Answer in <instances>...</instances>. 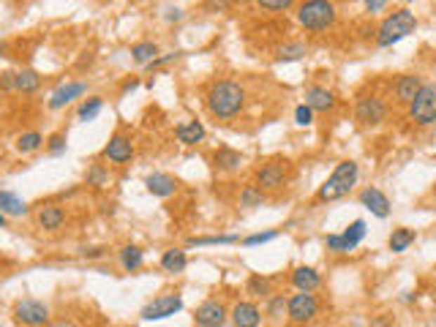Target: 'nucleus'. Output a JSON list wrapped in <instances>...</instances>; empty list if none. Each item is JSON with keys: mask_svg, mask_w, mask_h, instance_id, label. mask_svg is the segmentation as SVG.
<instances>
[{"mask_svg": "<svg viewBox=\"0 0 436 327\" xmlns=\"http://www.w3.org/2000/svg\"><path fill=\"white\" fill-rule=\"evenodd\" d=\"M205 107L216 120H232L246 107V88L234 79H218L207 91Z\"/></svg>", "mask_w": 436, "mask_h": 327, "instance_id": "1", "label": "nucleus"}, {"mask_svg": "<svg viewBox=\"0 0 436 327\" xmlns=\"http://www.w3.org/2000/svg\"><path fill=\"white\" fill-rule=\"evenodd\" d=\"M357 178H360V166H357V161H341L333 169V175L319 186V191H317V202H336V199L346 196L352 188L357 186Z\"/></svg>", "mask_w": 436, "mask_h": 327, "instance_id": "2", "label": "nucleus"}, {"mask_svg": "<svg viewBox=\"0 0 436 327\" xmlns=\"http://www.w3.org/2000/svg\"><path fill=\"white\" fill-rule=\"evenodd\" d=\"M417 30V17H414L409 8H395L392 14H388L379 30H376V44L379 47H392L398 41H404L407 36H412Z\"/></svg>", "mask_w": 436, "mask_h": 327, "instance_id": "3", "label": "nucleus"}, {"mask_svg": "<svg viewBox=\"0 0 436 327\" xmlns=\"http://www.w3.org/2000/svg\"><path fill=\"white\" fill-rule=\"evenodd\" d=\"M336 20H338V8L333 0H303L298 6V22L311 33L333 27Z\"/></svg>", "mask_w": 436, "mask_h": 327, "instance_id": "4", "label": "nucleus"}, {"mask_svg": "<svg viewBox=\"0 0 436 327\" xmlns=\"http://www.w3.org/2000/svg\"><path fill=\"white\" fill-rule=\"evenodd\" d=\"M409 117L417 126H434L436 123V82H428L420 88V93L414 95L409 104Z\"/></svg>", "mask_w": 436, "mask_h": 327, "instance_id": "5", "label": "nucleus"}, {"mask_svg": "<svg viewBox=\"0 0 436 327\" xmlns=\"http://www.w3.org/2000/svg\"><path fill=\"white\" fill-rule=\"evenodd\" d=\"M178 311H183V298H180L178 292H164L156 300H150V303L145 305V308L139 311V316H142L145 322H161V319L175 316Z\"/></svg>", "mask_w": 436, "mask_h": 327, "instance_id": "6", "label": "nucleus"}, {"mask_svg": "<svg viewBox=\"0 0 436 327\" xmlns=\"http://www.w3.org/2000/svg\"><path fill=\"white\" fill-rule=\"evenodd\" d=\"M14 322L20 327H46L49 325V308L41 300L22 298L14 303Z\"/></svg>", "mask_w": 436, "mask_h": 327, "instance_id": "7", "label": "nucleus"}, {"mask_svg": "<svg viewBox=\"0 0 436 327\" xmlns=\"http://www.w3.org/2000/svg\"><path fill=\"white\" fill-rule=\"evenodd\" d=\"M286 314L295 325H305L319 314V300L314 298V292H298L286 300Z\"/></svg>", "mask_w": 436, "mask_h": 327, "instance_id": "8", "label": "nucleus"}, {"mask_svg": "<svg viewBox=\"0 0 436 327\" xmlns=\"http://www.w3.org/2000/svg\"><path fill=\"white\" fill-rule=\"evenodd\" d=\"M227 316H230L227 305L221 303V300H216V298H207L205 303H199L197 305V311H194V325L197 327H224Z\"/></svg>", "mask_w": 436, "mask_h": 327, "instance_id": "9", "label": "nucleus"}, {"mask_svg": "<svg viewBox=\"0 0 436 327\" xmlns=\"http://www.w3.org/2000/svg\"><path fill=\"white\" fill-rule=\"evenodd\" d=\"M134 142H131V137H126V134H112L110 137V142L104 145V150H101V159L110 164H117V166H123V164H128L131 159H134Z\"/></svg>", "mask_w": 436, "mask_h": 327, "instance_id": "10", "label": "nucleus"}, {"mask_svg": "<svg viewBox=\"0 0 436 327\" xmlns=\"http://www.w3.org/2000/svg\"><path fill=\"white\" fill-rule=\"evenodd\" d=\"M355 117L363 123V126H379L385 117H388V104L379 98V95H363L355 107Z\"/></svg>", "mask_w": 436, "mask_h": 327, "instance_id": "11", "label": "nucleus"}, {"mask_svg": "<svg viewBox=\"0 0 436 327\" xmlns=\"http://www.w3.org/2000/svg\"><path fill=\"white\" fill-rule=\"evenodd\" d=\"M286 180V161H267L262 164L253 175V183L262 188V191H276L284 186Z\"/></svg>", "mask_w": 436, "mask_h": 327, "instance_id": "12", "label": "nucleus"}, {"mask_svg": "<svg viewBox=\"0 0 436 327\" xmlns=\"http://www.w3.org/2000/svg\"><path fill=\"white\" fill-rule=\"evenodd\" d=\"M88 93V85L85 82H74V79H69V82H63V85H58L55 91H52V95H49V109H63V107H69L71 101H77L79 95Z\"/></svg>", "mask_w": 436, "mask_h": 327, "instance_id": "13", "label": "nucleus"}, {"mask_svg": "<svg viewBox=\"0 0 436 327\" xmlns=\"http://www.w3.org/2000/svg\"><path fill=\"white\" fill-rule=\"evenodd\" d=\"M145 186L147 191L153 194V196H159V199H166V196H172V194H178V178L175 175H169V172H153V175H147L145 178Z\"/></svg>", "mask_w": 436, "mask_h": 327, "instance_id": "14", "label": "nucleus"}, {"mask_svg": "<svg viewBox=\"0 0 436 327\" xmlns=\"http://www.w3.org/2000/svg\"><path fill=\"white\" fill-rule=\"evenodd\" d=\"M230 319L234 327H259L262 322V311L256 303H249V300H240V303L232 305Z\"/></svg>", "mask_w": 436, "mask_h": 327, "instance_id": "15", "label": "nucleus"}, {"mask_svg": "<svg viewBox=\"0 0 436 327\" xmlns=\"http://www.w3.org/2000/svg\"><path fill=\"white\" fill-rule=\"evenodd\" d=\"M63 221H66V213H63L60 205H55V202L39 205V211H36V224H39L44 232H58V229L63 227Z\"/></svg>", "mask_w": 436, "mask_h": 327, "instance_id": "16", "label": "nucleus"}, {"mask_svg": "<svg viewBox=\"0 0 436 327\" xmlns=\"http://www.w3.org/2000/svg\"><path fill=\"white\" fill-rule=\"evenodd\" d=\"M423 85H425V82H423L417 74H401V76L395 79V85H392L395 101H398V104H412L414 95L420 93Z\"/></svg>", "mask_w": 436, "mask_h": 327, "instance_id": "17", "label": "nucleus"}, {"mask_svg": "<svg viewBox=\"0 0 436 327\" xmlns=\"http://www.w3.org/2000/svg\"><path fill=\"white\" fill-rule=\"evenodd\" d=\"M360 202H363V208L374 213L376 218H388L390 215V199H388V194L385 191H379V188H363L360 191Z\"/></svg>", "mask_w": 436, "mask_h": 327, "instance_id": "18", "label": "nucleus"}, {"mask_svg": "<svg viewBox=\"0 0 436 327\" xmlns=\"http://www.w3.org/2000/svg\"><path fill=\"white\" fill-rule=\"evenodd\" d=\"M305 104H308L314 112H330V109H336L338 101H336V95L330 93L327 88H317V85H314V88L305 91Z\"/></svg>", "mask_w": 436, "mask_h": 327, "instance_id": "19", "label": "nucleus"}, {"mask_svg": "<svg viewBox=\"0 0 436 327\" xmlns=\"http://www.w3.org/2000/svg\"><path fill=\"white\" fill-rule=\"evenodd\" d=\"M175 137L180 145H199V142L205 140V126L199 123V120H185V123H178L175 126Z\"/></svg>", "mask_w": 436, "mask_h": 327, "instance_id": "20", "label": "nucleus"}, {"mask_svg": "<svg viewBox=\"0 0 436 327\" xmlns=\"http://www.w3.org/2000/svg\"><path fill=\"white\" fill-rule=\"evenodd\" d=\"M185 267H188V254L183 248H169L161 254V270L169 273V276H180Z\"/></svg>", "mask_w": 436, "mask_h": 327, "instance_id": "21", "label": "nucleus"}, {"mask_svg": "<svg viewBox=\"0 0 436 327\" xmlns=\"http://www.w3.org/2000/svg\"><path fill=\"white\" fill-rule=\"evenodd\" d=\"M341 237V254H349V251H355L357 246H360V240L366 237V221H352L349 227H346L344 232L338 234Z\"/></svg>", "mask_w": 436, "mask_h": 327, "instance_id": "22", "label": "nucleus"}, {"mask_svg": "<svg viewBox=\"0 0 436 327\" xmlns=\"http://www.w3.org/2000/svg\"><path fill=\"white\" fill-rule=\"evenodd\" d=\"M213 166L221 169V172H234V169L243 166V153H237L232 147H218L213 153Z\"/></svg>", "mask_w": 436, "mask_h": 327, "instance_id": "23", "label": "nucleus"}, {"mask_svg": "<svg viewBox=\"0 0 436 327\" xmlns=\"http://www.w3.org/2000/svg\"><path fill=\"white\" fill-rule=\"evenodd\" d=\"M41 88V74L33 69H22L14 74V91H20L22 95H33Z\"/></svg>", "mask_w": 436, "mask_h": 327, "instance_id": "24", "label": "nucleus"}, {"mask_svg": "<svg viewBox=\"0 0 436 327\" xmlns=\"http://www.w3.org/2000/svg\"><path fill=\"white\" fill-rule=\"evenodd\" d=\"M292 283L298 286L300 292H317L322 286V276L314 267H298V270L292 273Z\"/></svg>", "mask_w": 436, "mask_h": 327, "instance_id": "25", "label": "nucleus"}, {"mask_svg": "<svg viewBox=\"0 0 436 327\" xmlns=\"http://www.w3.org/2000/svg\"><path fill=\"white\" fill-rule=\"evenodd\" d=\"M117 259H120V267H123L126 273H137L139 267L145 265V251H142L139 246H123V248L117 251Z\"/></svg>", "mask_w": 436, "mask_h": 327, "instance_id": "26", "label": "nucleus"}, {"mask_svg": "<svg viewBox=\"0 0 436 327\" xmlns=\"http://www.w3.org/2000/svg\"><path fill=\"white\" fill-rule=\"evenodd\" d=\"M159 55L161 52L156 41H137V44L131 47V60H134L137 66H150Z\"/></svg>", "mask_w": 436, "mask_h": 327, "instance_id": "27", "label": "nucleus"}, {"mask_svg": "<svg viewBox=\"0 0 436 327\" xmlns=\"http://www.w3.org/2000/svg\"><path fill=\"white\" fill-rule=\"evenodd\" d=\"M0 213H6V215H25L27 213V202L22 196H17L14 191H0Z\"/></svg>", "mask_w": 436, "mask_h": 327, "instance_id": "28", "label": "nucleus"}, {"mask_svg": "<svg viewBox=\"0 0 436 327\" xmlns=\"http://www.w3.org/2000/svg\"><path fill=\"white\" fill-rule=\"evenodd\" d=\"M44 137L39 134V131H25L17 137L14 142V147H17V153H22V156H30V153H36V150H41L44 147Z\"/></svg>", "mask_w": 436, "mask_h": 327, "instance_id": "29", "label": "nucleus"}, {"mask_svg": "<svg viewBox=\"0 0 436 327\" xmlns=\"http://www.w3.org/2000/svg\"><path fill=\"white\" fill-rule=\"evenodd\" d=\"M414 229H407V227H398V229H392L390 240H388V246H390L392 254H404L409 246L414 243Z\"/></svg>", "mask_w": 436, "mask_h": 327, "instance_id": "30", "label": "nucleus"}, {"mask_svg": "<svg viewBox=\"0 0 436 327\" xmlns=\"http://www.w3.org/2000/svg\"><path fill=\"white\" fill-rule=\"evenodd\" d=\"M101 109H104V98H101V95L85 98V101L79 104V109H77V120H79V123H91V120L98 117Z\"/></svg>", "mask_w": 436, "mask_h": 327, "instance_id": "31", "label": "nucleus"}, {"mask_svg": "<svg viewBox=\"0 0 436 327\" xmlns=\"http://www.w3.org/2000/svg\"><path fill=\"white\" fill-rule=\"evenodd\" d=\"M265 205V191L251 183L240 191V208H262Z\"/></svg>", "mask_w": 436, "mask_h": 327, "instance_id": "32", "label": "nucleus"}, {"mask_svg": "<svg viewBox=\"0 0 436 327\" xmlns=\"http://www.w3.org/2000/svg\"><path fill=\"white\" fill-rule=\"evenodd\" d=\"M230 243H237V234H207V237H191L188 246H230Z\"/></svg>", "mask_w": 436, "mask_h": 327, "instance_id": "33", "label": "nucleus"}, {"mask_svg": "<svg viewBox=\"0 0 436 327\" xmlns=\"http://www.w3.org/2000/svg\"><path fill=\"white\" fill-rule=\"evenodd\" d=\"M107 180H110V172H107L104 164H91V166H88V175H85V183H88V186L101 188V186H107Z\"/></svg>", "mask_w": 436, "mask_h": 327, "instance_id": "34", "label": "nucleus"}, {"mask_svg": "<svg viewBox=\"0 0 436 327\" xmlns=\"http://www.w3.org/2000/svg\"><path fill=\"white\" fill-rule=\"evenodd\" d=\"M246 292L253 295V298H267L270 295V281L265 279V276H256L253 273L251 279H249V283H246Z\"/></svg>", "mask_w": 436, "mask_h": 327, "instance_id": "35", "label": "nucleus"}, {"mask_svg": "<svg viewBox=\"0 0 436 327\" xmlns=\"http://www.w3.org/2000/svg\"><path fill=\"white\" fill-rule=\"evenodd\" d=\"M44 147H46L49 156H63L66 147H69V137H66L63 131H58V134H52V137L44 142Z\"/></svg>", "mask_w": 436, "mask_h": 327, "instance_id": "36", "label": "nucleus"}, {"mask_svg": "<svg viewBox=\"0 0 436 327\" xmlns=\"http://www.w3.org/2000/svg\"><path fill=\"white\" fill-rule=\"evenodd\" d=\"M305 55V44L300 41H292V44H284L278 49V60H300Z\"/></svg>", "mask_w": 436, "mask_h": 327, "instance_id": "37", "label": "nucleus"}, {"mask_svg": "<svg viewBox=\"0 0 436 327\" xmlns=\"http://www.w3.org/2000/svg\"><path fill=\"white\" fill-rule=\"evenodd\" d=\"M259 8H265V11H289L292 6H295V0H253Z\"/></svg>", "mask_w": 436, "mask_h": 327, "instance_id": "38", "label": "nucleus"}, {"mask_svg": "<svg viewBox=\"0 0 436 327\" xmlns=\"http://www.w3.org/2000/svg\"><path fill=\"white\" fill-rule=\"evenodd\" d=\"M278 237V229H267V232H259V234H249L243 240V246H262V243H270Z\"/></svg>", "mask_w": 436, "mask_h": 327, "instance_id": "39", "label": "nucleus"}, {"mask_svg": "<svg viewBox=\"0 0 436 327\" xmlns=\"http://www.w3.org/2000/svg\"><path fill=\"white\" fill-rule=\"evenodd\" d=\"M284 311H286V300H284V295L270 298V303H267V314H270L273 319H281V316H284Z\"/></svg>", "mask_w": 436, "mask_h": 327, "instance_id": "40", "label": "nucleus"}, {"mask_svg": "<svg viewBox=\"0 0 436 327\" xmlns=\"http://www.w3.org/2000/svg\"><path fill=\"white\" fill-rule=\"evenodd\" d=\"M295 123L298 126H311L314 123V109L308 104H300L298 109H295Z\"/></svg>", "mask_w": 436, "mask_h": 327, "instance_id": "41", "label": "nucleus"}, {"mask_svg": "<svg viewBox=\"0 0 436 327\" xmlns=\"http://www.w3.org/2000/svg\"><path fill=\"white\" fill-rule=\"evenodd\" d=\"M202 8L210 11V14H221V11H230L232 8V0H205Z\"/></svg>", "mask_w": 436, "mask_h": 327, "instance_id": "42", "label": "nucleus"}, {"mask_svg": "<svg viewBox=\"0 0 436 327\" xmlns=\"http://www.w3.org/2000/svg\"><path fill=\"white\" fill-rule=\"evenodd\" d=\"M0 91H14V71L0 74Z\"/></svg>", "mask_w": 436, "mask_h": 327, "instance_id": "43", "label": "nucleus"}, {"mask_svg": "<svg viewBox=\"0 0 436 327\" xmlns=\"http://www.w3.org/2000/svg\"><path fill=\"white\" fill-rule=\"evenodd\" d=\"M363 3H366V8L371 14H376V11H382L388 6V0H363Z\"/></svg>", "mask_w": 436, "mask_h": 327, "instance_id": "44", "label": "nucleus"}, {"mask_svg": "<svg viewBox=\"0 0 436 327\" xmlns=\"http://www.w3.org/2000/svg\"><path fill=\"white\" fill-rule=\"evenodd\" d=\"M180 20H183V11H180V8H169L166 22H180Z\"/></svg>", "mask_w": 436, "mask_h": 327, "instance_id": "45", "label": "nucleus"}, {"mask_svg": "<svg viewBox=\"0 0 436 327\" xmlns=\"http://www.w3.org/2000/svg\"><path fill=\"white\" fill-rule=\"evenodd\" d=\"M139 88V79H128L126 85H123V93H128V91H137Z\"/></svg>", "mask_w": 436, "mask_h": 327, "instance_id": "46", "label": "nucleus"}, {"mask_svg": "<svg viewBox=\"0 0 436 327\" xmlns=\"http://www.w3.org/2000/svg\"><path fill=\"white\" fill-rule=\"evenodd\" d=\"M85 257H88V259H98V257H104V248H91V251H85Z\"/></svg>", "mask_w": 436, "mask_h": 327, "instance_id": "47", "label": "nucleus"}, {"mask_svg": "<svg viewBox=\"0 0 436 327\" xmlns=\"http://www.w3.org/2000/svg\"><path fill=\"white\" fill-rule=\"evenodd\" d=\"M6 224H8V215H6V213H0V229H3Z\"/></svg>", "mask_w": 436, "mask_h": 327, "instance_id": "48", "label": "nucleus"}, {"mask_svg": "<svg viewBox=\"0 0 436 327\" xmlns=\"http://www.w3.org/2000/svg\"><path fill=\"white\" fill-rule=\"evenodd\" d=\"M55 327H77V325H74V322H58Z\"/></svg>", "mask_w": 436, "mask_h": 327, "instance_id": "49", "label": "nucleus"}, {"mask_svg": "<svg viewBox=\"0 0 436 327\" xmlns=\"http://www.w3.org/2000/svg\"><path fill=\"white\" fill-rule=\"evenodd\" d=\"M404 3H412V0H404Z\"/></svg>", "mask_w": 436, "mask_h": 327, "instance_id": "50", "label": "nucleus"}]
</instances>
